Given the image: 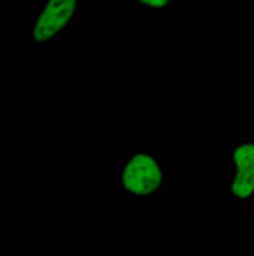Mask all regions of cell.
<instances>
[{
    "label": "cell",
    "instance_id": "1",
    "mask_svg": "<svg viewBox=\"0 0 254 256\" xmlns=\"http://www.w3.org/2000/svg\"><path fill=\"white\" fill-rule=\"evenodd\" d=\"M103 177L105 195L126 212H144L177 192L172 156L162 148L111 152L103 162Z\"/></svg>",
    "mask_w": 254,
    "mask_h": 256
},
{
    "label": "cell",
    "instance_id": "2",
    "mask_svg": "<svg viewBox=\"0 0 254 256\" xmlns=\"http://www.w3.org/2000/svg\"><path fill=\"white\" fill-rule=\"evenodd\" d=\"M88 0H31L21 24V49L52 54L67 49L85 31Z\"/></svg>",
    "mask_w": 254,
    "mask_h": 256
},
{
    "label": "cell",
    "instance_id": "3",
    "mask_svg": "<svg viewBox=\"0 0 254 256\" xmlns=\"http://www.w3.org/2000/svg\"><path fill=\"white\" fill-rule=\"evenodd\" d=\"M216 205L234 218L254 216V128L226 138L216 174Z\"/></svg>",
    "mask_w": 254,
    "mask_h": 256
},
{
    "label": "cell",
    "instance_id": "4",
    "mask_svg": "<svg viewBox=\"0 0 254 256\" xmlns=\"http://www.w3.org/2000/svg\"><path fill=\"white\" fill-rule=\"evenodd\" d=\"M187 8V0H129L126 13H175Z\"/></svg>",
    "mask_w": 254,
    "mask_h": 256
},
{
    "label": "cell",
    "instance_id": "5",
    "mask_svg": "<svg viewBox=\"0 0 254 256\" xmlns=\"http://www.w3.org/2000/svg\"><path fill=\"white\" fill-rule=\"evenodd\" d=\"M126 3L129 0H103V6L108 10H126Z\"/></svg>",
    "mask_w": 254,
    "mask_h": 256
},
{
    "label": "cell",
    "instance_id": "6",
    "mask_svg": "<svg viewBox=\"0 0 254 256\" xmlns=\"http://www.w3.org/2000/svg\"><path fill=\"white\" fill-rule=\"evenodd\" d=\"M159 256H167V254H159Z\"/></svg>",
    "mask_w": 254,
    "mask_h": 256
}]
</instances>
